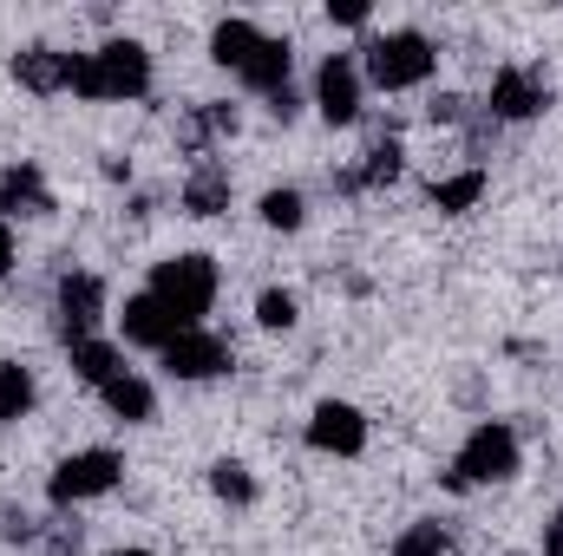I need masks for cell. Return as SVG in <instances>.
<instances>
[{"label":"cell","mask_w":563,"mask_h":556,"mask_svg":"<svg viewBox=\"0 0 563 556\" xmlns=\"http://www.w3.org/2000/svg\"><path fill=\"white\" fill-rule=\"evenodd\" d=\"M361 59L354 53H328L321 66H314V112L328 119V125H354L361 119Z\"/></svg>","instance_id":"obj_5"},{"label":"cell","mask_w":563,"mask_h":556,"mask_svg":"<svg viewBox=\"0 0 563 556\" xmlns=\"http://www.w3.org/2000/svg\"><path fill=\"white\" fill-rule=\"evenodd\" d=\"M151 294L184 321V327H203V314H210V301H217V263L210 256H170V263H157V276H151Z\"/></svg>","instance_id":"obj_3"},{"label":"cell","mask_w":563,"mask_h":556,"mask_svg":"<svg viewBox=\"0 0 563 556\" xmlns=\"http://www.w3.org/2000/svg\"><path fill=\"white\" fill-rule=\"evenodd\" d=\"M256 321H263L269 334H288V327L301 321V308H295L288 288H263V294H256Z\"/></svg>","instance_id":"obj_23"},{"label":"cell","mask_w":563,"mask_h":556,"mask_svg":"<svg viewBox=\"0 0 563 556\" xmlns=\"http://www.w3.org/2000/svg\"><path fill=\"white\" fill-rule=\"evenodd\" d=\"M46 210H53V190H46L40 164H33V157L7 164V170H0V223H13V216H46Z\"/></svg>","instance_id":"obj_11"},{"label":"cell","mask_w":563,"mask_h":556,"mask_svg":"<svg viewBox=\"0 0 563 556\" xmlns=\"http://www.w3.org/2000/svg\"><path fill=\"white\" fill-rule=\"evenodd\" d=\"M99 393H106L112 419H125V425H144V419L157 413V393H151V380H139V374H119V380L99 387Z\"/></svg>","instance_id":"obj_18"},{"label":"cell","mask_w":563,"mask_h":556,"mask_svg":"<svg viewBox=\"0 0 563 556\" xmlns=\"http://www.w3.org/2000/svg\"><path fill=\"white\" fill-rule=\"evenodd\" d=\"M478 197H485V170H478V164H472V170H452V177L432 184V210H439V216H465Z\"/></svg>","instance_id":"obj_19"},{"label":"cell","mask_w":563,"mask_h":556,"mask_svg":"<svg viewBox=\"0 0 563 556\" xmlns=\"http://www.w3.org/2000/svg\"><path fill=\"white\" fill-rule=\"evenodd\" d=\"M394 556H452V544H445V531H439V524H413V531H400Z\"/></svg>","instance_id":"obj_25"},{"label":"cell","mask_w":563,"mask_h":556,"mask_svg":"<svg viewBox=\"0 0 563 556\" xmlns=\"http://www.w3.org/2000/svg\"><path fill=\"white\" fill-rule=\"evenodd\" d=\"M13 79L26 86V92H66V53H53V46H26V53H13Z\"/></svg>","instance_id":"obj_15"},{"label":"cell","mask_w":563,"mask_h":556,"mask_svg":"<svg viewBox=\"0 0 563 556\" xmlns=\"http://www.w3.org/2000/svg\"><path fill=\"white\" fill-rule=\"evenodd\" d=\"M308 445L328 452V458H361V452H367V419H361V407L321 400V407L308 413Z\"/></svg>","instance_id":"obj_9"},{"label":"cell","mask_w":563,"mask_h":556,"mask_svg":"<svg viewBox=\"0 0 563 556\" xmlns=\"http://www.w3.org/2000/svg\"><path fill=\"white\" fill-rule=\"evenodd\" d=\"M112 556H151V551H112Z\"/></svg>","instance_id":"obj_29"},{"label":"cell","mask_w":563,"mask_h":556,"mask_svg":"<svg viewBox=\"0 0 563 556\" xmlns=\"http://www.w3.org/2000/svg\"><path fill=\"white\" fill-rule=\"evenodd\" d=\"M119 321H125V341H132V347H151V354H164V347L184 334V321H177V314H170L151 288L125 301V314H119Z\"/></svg>","instance_id":"obj_12"},{"label":"cell","mask_w":563,"mask_h":556,"mask_svg":"<svg viewBox=\"0 0 563 556\" xmlns=\"http://www.w3.org/2000/svg\"><path fill=\"white\" fill-rule=\"evenodd\" d=\"M184 210L190 216H223L230 210V170L223 164H197L190 184H184Z\"/></svg>","instance_id":"obj_16"},{"label":"cell","mask_w":563,"mask_h":556,"mask_svg":"<svg viewBox=\"0 0 563 556\" xmlns=\"http://www.w3.org/2000/svg\"><path fill=\"white\" fill-rule=\"evenodd\" d=\"M157 360H164L170 380H217V374H230V341L210 334V327H184Z\"/></svg>","instance_id":"obj_8"},{"label":"cell","mask_w":563,"mask_h":556,"mask_svg":"<svg viewBox=\"0 0 563 556\" xmlns=\"http://www.w3.org/2000/svg\"><path fill=\"white\" fill-rule=\"evenodd\" d=\"M99 314H106V281L86 276V269L59 276V341H66V347H73V341H92Z\"/></svg>","instance_id":"obj_10"},{"label":"cell","mask_w":563,"mask_h":556,"mask_svg":"<svg viewBox=\"0 0 563 556\" xmlns=\"http://www.w3.org/2000/svg\"><path fill=\"white\" fill-rule=\"evenodd\" d=\"M210 491H217L223 504H256V478H250V465H236V458H217V465H210Z\"/></svg>","instance_id":"obj_22"},{"label":"cell","mask_w":563,"mask_h":556,"mask_svg":"<svg viewBox=\"0 0 563 556\" xmlns=\"http://www.w3.org/2000/svg\"><path fill=\"white\" fill-rule=\"evenodd\" d=\"M328 20L334 26H367V0H328Z\"/></svg>","instance_id":"obj_26"},{"label":"cell","mask_w":563,"mask_h":556,"mask_svg":"<svg viewBox=\"0 0 563 556\" xmlns=\"http://www.w3.org/2000/svg\"><path fill=\"white\" fill-rule=\"evenodd\" d=\"M33 413V374L20 360H0V425Z\"/></svg>","instance_id":"obj_20"},{"label":"cell","mask_w":563,"mask_h":556,"mask_svg":"<svg viewBox=\"0 0 563 556\" xmlns=\"http://www.w3.org/2000/svg\"><path fill=\"white\" fill-rule=\"evenodd\" d=\"M400 164H407V151L387 138V144H374V151H367V164H361L354 177H361V184H394V177H400Z\"/></svg>","instance_id":"obj_24"},{"label":"cell","mask_w":563,"mask_h":556,"mask_svg":"<svg viewBox=\"0 0 563 556\" xmlns=\"http://www.w3.org/2000/svg\"><path fill=\"white\" fill-rule=\"evenodd\" d=\"M256 216L269 223V230H301L308 223V203H301V190H288V184H276V190H263V203H256Z\"/></svg>","instance_id":"obj_21"},{"label":"cell","mask_w":563,"mask_h":556,"mask_svg":"<svg viewBox=\"0 0 563 556\" xmlns=\"http://www.w3.org/2000/svg\"><path fill=\"white\" fill-rule=\"evenodd\" d=\"M544 105H551V86H544L531 66H498V73H492L485 112H492L498 125H525V119H538Z\"/></svg>","instance_id":"obj_6"},{"label":"cell","mask_w":563,"mask_h":556,"mask_svg":"<svg viewBox=\"0 0 563 556\" xmlns=\"http://www.w3.org/2000/svg\"><path fill=\"white\" fill-rule=\"evenodd\" d=\"M92 66H99V99H144L151 92V53H144V40H106L92 53Z\"/></svg>","instance_id":"obj_7"},{"label":"cell","mask_w":563,"mask_h":556,"mask_svg":"<svg viewBox=\"0 0 563 556\" xmlns=\"http://www.w3.org/2000/svg\"><path fill=\"white\" fill-rule=\"evenodd\" d=\"M263 40H269V33H263L256 20H217V26H210V59H217L223 73H243Z\"/></svg>","instance_id":"obj_13"},{"label":"cell","mask_w":563,"mask_h":556,"mask_svg":"<svg viewBox=\"0 0 563 556\" xmlns=\"http://www.w3.org/2000/svg\"><path fill=\"white\" fill-rule=\"evenodd\" d=\"M439 73V46L426 40L420 26H394V33H374L367 40V59H361V79L380 86V92H413Z\"/></svg>","instance_id":"obj_1"},{"label":"cell","mask_w":563,"mask_h":556,"mask_svg":"<svg viewBox=\"0 0 563 556\" xmlns=\"http://www.w3.org/2000/svg\"><path fill=\"white\" fill-rule=\"evenodd\" d=\"M544 556H563V511L551 518V531H544Z\"/></svg>","instance_id":"obj_28"},{"label":"cell","mask_w":563,"mask_h":556,"mask_svg":"<svg viewBox=\"0 0 563 556\" xmlns=\"http://www.w3.org/2000/svg\"><path fill=\"white\" fill-rule=\"evenodd\" d=\"M119 478H125V458H119V452H106V445H86V452L59 458V471L46 478V498H53L59 511H73V504H86V498L119 491Z\"/></svg>","instance_id":"obj_4"},{"label":"cell","mask_w":563,"mask_h":556,"mask_svg":"<svg viewBox=\"0 0 563 556\" xmlns=\"http://www.w3.org/2000/svg\"><path fill=\"white\" fill-rule=\"evenodd\" d=\"M13 263H20V243H13V223H0V281L13 276Z\"/></svg>","instance_id":"obj_27"},{"label":"cell","mask_w":563,"mask_h":556,"mask_svg":"<svg viewBox=\"0 0 563 556\" xmlns=\"http://www.w3.org/2000/svg\"><path fill=\"white\" fill-rule=\"evenodd\" d=\"M505 478H518V432L505 419H485V425L465 432L459 465L445 471V485L452 491H472V485H505Z\"/></svg>","instance_id":"obj_2"},{"label":"cell","mask_w":563,"mask_h":556,"mask_svg":"<svg viewBox=\"0 0 563 556\" xmlns=\"http://www.w3.org/2000/svg\"><path fill=\"white\" fill-rule=\"evenodd\" d=\"M73 374H79L86 387H112V380L125 374V354H119L112 341H99V334H92V341H73Z\"/></svg>","instance_id":"obj_17"},{"label":"cell","mask_w":563,"mask_h":556,"mask_svg":"<svg viewBox=\"0 0 563 556\" xmlns=\"http://www.w3.org/2000/svg\"><path fill=\"white\" fill-rule=\"evenodd\" d=\"M288 66H295V46L288 40H263L256 46V59L236 73L250 92H263V99H276V92H288Z\"/></svg>","instance_id":"obj_14"}]
</instances>
